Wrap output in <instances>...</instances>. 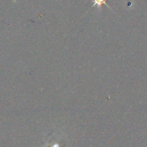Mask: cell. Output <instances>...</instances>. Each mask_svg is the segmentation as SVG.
Masks as SVG:
<instances>
[{
    "label": "cell",
    "instance_id": "1",
    "mask_svg": "<svg viewBox=\"0 0 147 147\" xmlns=\"http://www.w3.org/2000/svg\"><path fill=\"white\" fill-rule=\"evenodd\" d=\"M93 4L92 6V7H97L99 9H100V7H101L102 4H105L106 7H109L110 9H111V8L110 7V6L106 3V0H93Z\"/></svg>",
    "mask_w": 147,
    "mask_h": 147
}]
</instances>
